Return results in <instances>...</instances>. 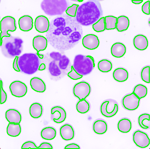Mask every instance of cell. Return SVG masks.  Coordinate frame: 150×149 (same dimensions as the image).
I'll list each match as a JSON object with an SVG mask.
<instances>
[{
	"instance_id": "obj_1",
	"label": "cell",
	"mask_w": 150,
	"mask_h": 149,
	"mask_svg": "<svg viewBox=\"0 0 150 149\" xmlns=\"http://www.w3.org/2000/svg\"><path fill=\"white\" fill-rule=\"evenodd\" d=\"M82 34V27L76 17L64 13L51 20L45 37L53 48L64 51L71 49L77 44Z\"/></svg>"
},
{
	"instance_id": "obj_2",
	"label": "cell",
	"mask_w": 150,
	"mask_h": 149,
	"mask_svg": "<svg viewBox=\"0 0 150 149\" xmlns=\"http://www.w3.org/2000/svg\"><path fill=\"white\" fill-rule=\"evenodd\" d=\"M101 4L97 0H91L79 6L76 19L81 25L87 26L98 20L103 15Z\"/></svg>"
},
{
	"instance_id": "obj_3",
	"label": "cell",
	"mask_w": 150,
	"mask_h": 149,
	"mask_svg": "<svg viewBox=\"0 0 150 149\" xmlns=\"http://www.w3.org/2000/svg\"><path fill=\"white\" fill-rule=\"evenodd\" d=\"M23 43L22 39L11 35L3 37L0 39V48L2 54L11 59L18 56L22 52Z\"/></svg>"
},
{
	"instance_id": "obj_4",
	"label": "cell",
	"mask_w": 150,
	"mask_h": 149,
	"mask_svg": "<svg viewBox=\"0 0 150 149\" xmlns=\"http://www.w3.org/2000/svg\"><path fill=\"white\" fill-rule=\"evenodd\" d=\"M43 56L32 53H25L18 56V64L21 72L31 75L38 70Z\"/></svg>"
},
{
	"instance_id": "obj_5",
	"label": "cell",
	"mask_w": 150,
	"mask_h": 149,
	"mask_svg": "<svg viewBox=\"0 0 150 149\" xmlns=\"http://www.w3.org/2000/svg\"><path fill=\"white\" fill-rule=\"evenodd\" d=\"M69 5L66 0H44L42 1L40 7L46 15L52 16L63 14Z\"/></svg>"
},
{
	"instance_id": "obj_6",
	"label": "cell",
	"mask_w": 150,
	"mask_h": 149,
	"mask_svg": "<svg viewBox=\"0 0 150 149\" xmlns=\"http://www.w3.org/2000/svg\"><path fill=\"white\" fill-rule=\"evenodd\" d=\"M73 66L78 73L85 75L90 73L94 69L95 60L91 56L78 54L74 57Z\"/></svg>"
},
{
	"instance_id": "obj_7",
	"label": "cell",
	"mask_w": 150,
	"mask_h": 149,
	"mask_svg": "<svg viewBox=\"0 0 150 149\" xmlns=\"http://www.w3.org/2000/svg\"><path fill=\"white\" fill-rule=\"evenodd\" d=\"M17 25L14 18L10 16L3 17L0 21V39L4 37L10 36L8 31L13 32L17 29Z\"/></svg>"
},
{
	"instance_id": "obj_8",
	"label": "cell",
	"mask_w": 150,
	"mask_h": 149,
	"mask_svg": "<svg viewBox=\"0 0 150 149\" xmlns=\"http://www.w3.org/2000/svg\"><path fill=\"white\" fill-rule=\"evenodd\" d=\"M118 106L117 102L112 99L105 100L101 104L100 108L101 113L103 115L110 117L114 116L118 111Z\"/></svg>"
},
{
	"instance_id": "obj_9",
	"label": "cell",
	"mask_w": 150,
	"mask_h": 149,
	"mask_svg": "<svg viewBox=\"0 0 150 149\" xmlns=\"http://www.w3.org/2000/svg\"><path fill=\"white\" fill-rule=\"evenodd\" d=\"M91 87L89 84L85 81L76 83L73 89V93L79 100L85 99L90 94Z\"/></svg>"
},
{
	"instance_id": "obj_10",
	"label": "cell",
	"mask_w": 150,
	"mask_h": 149,
	"mask_svg": "<svg viewBox=\"0 0 150 149\" xmlns=\"http://www.w3.org/2000/svg\"><path fill=\"white\" fill-rule=\"evenodd\" d=\"M11 94L17 97L21 98L25 96L27 92V87L23 82L16 80L12 82L9 86Z\"/></svg>"
},
{
	"instance_id": "obj_11",
	"label": "cell",
	"mask_w": 150,
	"mask_h": 149,
	"mask_svg": "<svg viewBox=\"0 0 150 149\" xmlns=\"http://www.w3.org/2000/svg\"><path fill=\"white\" fill-rule=\"evenodd\" d=\"M140 99L133 92L126 95L122 100V104L124 107L129 110H133L138 108Z\"/></svg>"
},
{
	"instance_id": "obj_12",
	"label": "cell",
	"mask_w": 150,
	"mask_h": 149,
	"mask_svg": "<svg viewBox=\"0 0 150 149\" xmlns=\"http://www.w3.org/2000/svg\"><path fill=\"white\" fill-rule=\"evenodd\" d=\"M134 142L138 147L144 148L147 147L150 144V140L147 134L139 130L136 131L133 136Z\"/></svg>"
},
{
	"instance_id": "obj_13",
	"label": "cell",
	"mask_w": 150,
	"mask_h": 149,
	"mask_svg": "<svg viewBox=\"0 0 150 149\" xmlns=\"http://www.w3.org/2000/svg\"><path fill=\"white\" fill-rule=\"evenodd\" d=\"M100 44L98 37L95 35L89 34L84 36L82 39V44L86 48L94 50L97 48Z\"/></svg>"
},
{
	"instance_id": "obj_14",
	"label": "cell",
	"mask_w": 150,
	"mask_h": 149,
	"mask_svg": "<svg viewBox=\"0 0 150 149\" xmlns=\"http://www.w3.org/2000/svg\"><path fill=\"white\" fill-rule=\"evenodd\" d=\"M50 23L48 19L46 17L43 15H39L35 20V28L39 32H46L49 30Z\"/></svg>"
},
{
	"instance_id": "obj_15",
	"label": "cell",
	"mask_w": 150,
	"mask_h": 149,
	"mask_svg": "<svg viewBox=\"0 0 150 149\" xmlns=\"http://www.w3.org/2000/svg\"><path fill=\"white\" fill-rule=\"evenodd\" d=\"M51 117L53 121L57 123L64 122L66 118V112L62 107L56 106L51 109Z\"/></svg>"
},
{
	"instance_id": "obj_16",
	"label": "cell",
	"mask_w": 150,
	"mask_h": 149,
	"mask_svg": "<svg viewBox=\"0 0 150 149\" xmlns=\"http://www.w3.org/2000/svg\"><path fill=\"white\" fill-rule=\"evenodd\" d=\"M52 59L49 63L48 65L50 76L56 79L64 77L66 73L60 69L56 61Z\"/></svg>"
},
{
	"instance_id": "obj_17",
	"label": "cell",
	"mask_w": 150,
	"mask_h": 149,
	"mask_svg": "<svg viewBox=\"0 0 150 149\" xmlns=\"http://www.w3.org/2000/svg\"><path fill=\"white\" fill-rule=\"evenodd\" d=\"M47 40L46 37L39 34L35 36L33 39V46L37 51V53L41 51L45 50L47 47Z\"/></svg>"
},
{
	"instance_id": "obj_18",
	"label": "cell",
	"mask_w": 150,
	"mask_h": 149,
	"mask_svg": "<svg viewBox=\"0 0 150 149\" xmlns=\"http://www.w3.org/2000/svg\"><path fill=\"white\" fill-rule=\"evenodd\" d=\"M20 30L24 32H28L31 30L33 27V20L29 15H24L21 17L18 21Z\"/></svg>"
},
{
	"instance_id": "obj_19",
	"label": "cell",
	"mask_w": 150,
	"mask_h": 149,
	"mask_svg": "<svg viewBox=\"0 0 150 149\" xmlns=\"http://www.w3.org/2000/svg\"><path fill=\"white\" fill-rule=\"evenodd\" d=\"M60 135L65 141L72 139L74 136L75 132L73 127L70 124H66L62 126L59 129Z\"/></svg>"
},
{
	"instance_id": "obj_20",
	"label": "cell",
	"mask_w": 150,
	"mask_h": 149,
	"mask_svg": "<svg viewBox=\"0 0 150 149\" xmlns=\"http://www.w3.org/2000/svg\"><path fill=\"white\" fill-rule=\"evenodd\" d=\"M30 84L32 89L38 92H44L46 89L45 82L38 77H35L32 78L30 80Z\"/></svg>"
},
{
	"instance_id": "obj_21",
	"label": "cell",
	"mask_w": 150,
	"mask_h": 149,
	"mask_svg": "<svg viewBox=\"0 0 150 149\" xmlns=\"http://www.w3.org/2000/svg\"><path fill=\"white\" fill-rule=\"evenodd\" d=\"M133 43L134 47L140 51L145 50L148 45V41L146 37L141 34H138L134 37Z\"/></svg>"
},
{
	"instance_id": "obj_22",
	"label": "cell",
	"mask_w": 150,
	"mask_h": 149,
	"mask_svg": "<svg viewBox=\"0 0 150 149\" xmlns=\"http://www.w3.org/2000/svg\"><path fill=\"white\" fill-rule=\"evenodd\" d=\"M5 117L9 123L20 124L21 120V116L20 112L14 109H9L5 113Z\"/></svg>"
},
{
	"instance_id": "obj_23",
	"label": "cell",
	"mask_w": 150,
	"mask_h": 149,
	"mask_svg": "<svg viewBox=\"0 0 150 149\" xmlns=\"http://www.w3.org/2000/svg\"><path fill=\"white\" fill-rule=\"evenodd\" d=\"M126 52V47L122 43L116 42L114 44L111 48V53L114 57L120 58L123 56Z\"/></svg>"
},
{
	"instance_id": "obj_24",
	"label": "cell",
	"mask_w": 150,
	"mask_h": 149,
	"mask_svg": "<svg viewBox=\"0 0 150 149\" xmlns=\"http://www.w3.org/2000/svg\"><path fill=\"white\" fill-rule=\"evenodd\" d=\"M108 129V126L106 122L101 119H98L94 122L93 130L94 132L97 134H102L105 133Z\"/></svg>"
},
{
	"instance_id": "obj_25",
	"label": "cell",
	"mask_w": 150,
	"mask_h": 149,
	"mask_svg": "<svg viewBox=\"0 0 150 149\" xmlns=\"http://www.w3.org/2000/svg\"><path fill=\"white\" fill-rule=\"evenodd\" d=\"M113 77L115 80L119 82L126 81L128 78V71L122 67L117 68L114 71Z\"/></svg>"
},
{
	"instance_id": "obj_26",
	"label": "cell",
	"mask_w": 150,
	"mask_h": 149,
	"mask_svg": "<svg viewBox=\"0 0 150 149\" xmlns=\"http://www.w3.org/2000/svg\"><path fill=\"white\" fill-rule=\"evenodd\" d=\"M129 25V20L128 18L124 15L118 17L117 18L116 29L119 32L127 30Z\"/></svg>"
},
{
	"instance_id": "obj_27",
	"label": "cell",
	"mask_w": 150,
	"mask_h": 149,
	"mask_svg": "<svg viewBox=\"0 0 150 149\" xmlns=\"http://www.w3.org/2000/svg\"><path fill=\"white\" fill-rule=\"evenodd\" d=\"M43 111V107L37 102L32 104L29 108V113L31 117L34 118H38L42 115Z\"/></svg>"
},
{
	"instance_id": "obj_28",
	"label": "cell",
	"mask_w": 150,
	"mask_h": 149,
	"mask_svg": "<svg viewBox=\"0 0 150 149\" xmlns=\"http://www.w3.org/2000/svg\"><path fill=\"white\" fill-rule=\"evenodd\" d=\"M56 135V129L51 127H46L43 128L41 132L42 138L46 140H52L55 138Z\"/></svg>"
},
{
	"instance_id": "obj_29",
	"label": "cell",
	"mask_w": 150,
	"mask_h": 149,
	"mask_svg": "<svg viewBox=\"0 0 150 149\" xmlns=\"http://www.w3.org/2000/svg\"><path fill=\"white\" fill-rule=\"evenodd\" d=\"M132 127L131 121L126 118H122L120 120L117 124L118 130L122 133H127L131 129Z\"/></svg>"
},
{
	"instance_id": "obj_30",
	"label": "cell",
	"mask_w": 150,
	"mask_h": 149,
	"mask_svg": "<svg viewBox=\"0 0 150 149\" xmlns=\"http://www.w3.org/2000/svg\"><path fill=\"white\" fill-rule=\"evenodd\" d=\"M21 132V127L20 124L9 123L7 127V134L12 137L18 136Z\"/></svg>"
},
{
	"instance_id": "obj_31",
	"label": "cell",
	"mask_w": 150,
	"mask_h": 149,
	"mask_svg": "<svg viewBox=\"0 0 150 149\" xmlns=\"http://www.w3.org/2000/svg\"><path fill=\"white\" fill-rule=\"evenodd\" d=\"M90 108L89 102L85 99L79 100L76 105L77 111L81 114H84L88 112Z\"/></svg>"
},
{
	"instance_id": "obj_32",
	"label": "cell",
	"mask_w": 150,
	"mask_h": 149,
	"mask_svg": "<svg viewBox=\"0 0 150 149\" xmlns=\"http://www.w3.org/2000/svg\"><path fill=\"white\" fill-rule=\"evenodd\" d=\"M150 115L147 113L141 114L138 117V122L142 128L147 129L150 127Z\"/></svg>"
},
{
	"instance_id": "obj_33",
	"label": "cell",
	"mask_w": 150,
	"mask_h": 149,
	"mask_svg": "<svg viewBox=\"0 0 150 149\" xmlns=\"http://www.w3.org/2000/svg\"><path fill=\"white\" fill-rule=\"evenodd\" d=\"M98 70L101 72L106 73L111 70L112 65L111 62L106 59H103L99 61L98 64Z\"/></svg>"
},
{
	"instance_id": "obj_34",
	"label": "cell",
	"mask_w": 150,
	"mask_h": 149,
	"mask_svg": "<svg viewBox=\"0 0 150 149\" xmlns=\"http://www.w3.org/2000/svg\"><path fill=\"white\" fill-rule=\"evenodd\" d=\"M132 92L141 99L146 96L147 93V89L145 86L139 84L135 86Z\"/></svg>"
},
{
	"instance_id": "obj_35",
	"label": "cell",
	"mask_w": 150,
	"mask_h": 149,
	"mask_svg": "<svg viewBox=\"0 0 150 149\" xmlns=\"http://www.w3.org/2000/svg\"><path fill=\"white\" fill-rule=\"evenodd\" d=\"M56 62L60 69L66 73L70 68V60L65 55H62L60 60Z\"/></svg>"
},
{
	"instance_id": "obj_36",
	"label": "cell",
	"mask_w": 150,
	"mask_h": 149,
	"mask_svg": "<svg viewBox=\"0 0 150 149\" xmlns=\"http://www.w3.org/2000/svg\"><path fill=\"white\" fill-rule=\"evenodd\" d=\"M117 18L112 15L105 17V30H109L116 28Z\"/></svg>"
},
{
	"instance_id": "obj_37",
	"label": "cell",
	"mask_w": 150,
	"mask_h": 149,
	"mask_svg": "<svg viewBox=\"0 0 150 149\" xmlns=\"http://www.w3.org/2000/svg\"><path fill=\"white\" fill-rule=\"evenodd\" d=\"M92 27L93 30L97 32L104 31L105 30V17H101L97 22L93 24Z\"/></svg>"
},
{
	"instance_id": "obj_38",
	"label": "cell",
	"mask_w": 150,
	"mask_h": 149,
	"mask_svg": "<svg viewBox=\"0 0 150 149\" xmlns=\"http://www.w3.org/2000/svg\"><path fill=\"white\" fill-rule=\"evenodd\" d=\"M150 66H147L143 67L141 72V76L142 80L147 83H149L150 82Z\"/></svg>"
},
{
	"instance_id": "obj_39",
	"label": "cell",
	"mask_w": 150,
	"mask_h": 149,
	"mask_svg": "<svg viewBox=\"0 0 150 149\" xmlns=\"http://www.w3.org/2000/svg\"><path fill=\"white\" fill-rule=\"evenodd\" d=\"M79 4H74L69 6L65 11L66 13L68 15L72 17H76Z\"/></svg>"
},
{
	"instance_id": "obj_40",
	"label": "cell",
	"mask_w": 150,
	"mask_h": 149,
	"mask_svg": "<svg viewBox=\"0 0 150 149\" xmlns=\"http://www.w3.org/2000/svg\"><path fill=\"white\" fill-rule=\"evenodd\" d=\"M67 76L70 79L74 80L81 78L83 75L78 73L74 69L73 65L71 66V70L67 73Z\"/></svg>"
},
{
	"instance_id": "obj_41",
	"label": "cell",
	"mask_w": 150,
	"mask_h": 149,
	"mask_svg": "<svg viewBox=\"0 0 150 149\" xmlns=\"http://www.w3.org/2000/svg\"><path fill=\"white\" fill-rule=\"evenodd\" d=\"M0 104L4 103L7 100V95L3 88V82L1 79L0 82Z\"/></svg>"
},
{
	"instance_id": "obj_42",
	"label": "cell",
	"mask_w": 150,
	"mask_h": 149,
	"mask_svg": "<svg viewBox=\"0 0 150 149\" xmlns=\"http://www.w3.org/2000/svg\"><path fill=\"white\" fill-rule=\"evenodd\" d=\"M35 144L33 142L28 141L24 143L21 146V148L23 149H38Z\"/></svg>"
},
{
	"instance_id": "obj_43",
	"label": "cell",
	"mask_w": 150,
	"mask_h": 149,
	"mask_svg": "<svg viewBox=\"0 0 150 149\" xmlns=\"http://www.w3.org/2000/svg\"><path fill=\"white\" fill-rule=\"evenodd\" d=\"M150 2L148 0L145 2L142 7V12L145 14L150 15Z\"/></svg>"
},
{
	"instance_id": "obj_44",
	"label": "cell",
	"mask_w": 150,
	"mask_h": 149,
	"mask_svg": "<svg viewBox=\"0 0 150 149\" xmlns=\"http://www.w3.org/2000/svg\"><path fill=\"white\" fill-rule=\"evenodd\" d=\"M62 55L58 52L53 51L49 54L50 58L53 60L57 61H59L61 58Z\"/></svg>"
},
{
	"instance_id": "obj_45",
	"label": "cell",
	"mask_w": 150,
	"mask_h": 149,
	"mask_svg": "<svg viewBox=\"0 0 150 149\" xmlns=\"http://www.w3.org/2000/svg\"><path fill=\"white\" fill-rule=\"evenodd\" d=\"M38 149L45 148L52 149L53 147L52 145L47 142H43L38 147Z\"/></svg>"
},
{
	"instance_id": "obj_46",
	"label": "cell",
	"mask_w": 150,
	"mask_h": 149,
	"mask_svg": "<svg viewBox=\"0 0 150 149\" xmlns=\"http://www.w3.org/2000/svg\"><path fill=\"white\" fill-rule=\"evenodd\" d=\"M18 56H16L14 58L13 64V69L16 71L21 72V70L19 68L18 64Z\"/></svg>"
},
{
	"instance_id": "obj_47",
	"label": "cell",
	"mask_w": 150,
	"mask_h": 149,
	"mask_svg": "<svg viewBox=\"0 0 150 149\" xmlns=\"http://www.w3.org/2000/svg\"><path fill=\"white\" fill-rule=\"evenodd\" d=\"M80 148L79 145L75 143H71L66 145L64 147L65 149H79Z\"/></svg>"
},
{
	"instance_id": "obj_48",
	"label": "cell",
	"mask_w": 150,
	"mask_h": 149,
	"mask_svg": "<svg viewBox=\"0 0 150 149\" xmlns=\"http://www.w3.org/2000/svg\"><path fill=\"white\" fill-rule=\"evenodd\" d=\"M46 65L44 63H42L40 65L39 68L38 70L42 71L45 70L46 69Z\"/></svg>"
},
{
	"instance_id": "obj_49",
	"label": "cell",
	"mask_w": 150,
	"mask_h": 149,
	"mask_svg": "<svg viewBox=\"0 0 150 149\" xmlns=\"http://www.w3.org/2000/svg\"><path fill=\"white\" fill-rule=\"evenodd\" d=\"M132 2L135 4H139L143 2V0H131Z\"/></svg>"
}]
</instances>
